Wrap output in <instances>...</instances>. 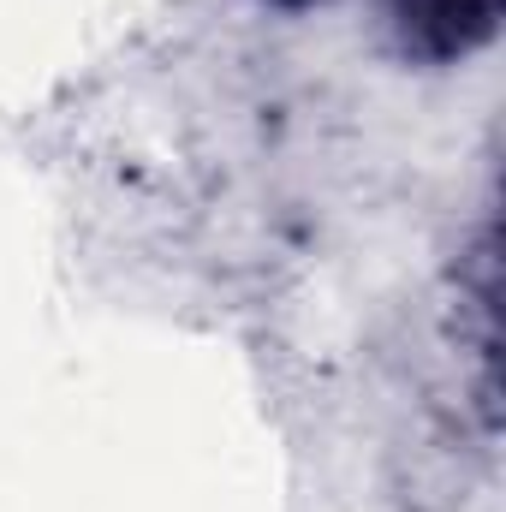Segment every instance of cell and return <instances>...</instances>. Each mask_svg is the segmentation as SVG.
<instances>
[{"label": "cell", "mask_w": 506, "mask_h": 512, "mask_svg": "<svg viewBox=\"0 0 506 512\" xmlns=\"http://www.w3.org/2000/svg\"><path fill=\"white\" fill-rule=\"evenodd\" d=\"M393 24L417 60H465L501 30V0H393Z\"/></svg>", "instance_id": "6da1fadb"}, {"label": "cell", "mask_w": 506, "mask_h": 512, "mask_svg": "<svg viewBox=\"0 0 506 512\" xmlns=\"http://www.w3.org/2000/svg\"><path fill=\"white\" fill-rule=\"evenodd\" d=\"M280 6H304V0H280Z\"/></svg>", "instance_id": "7a4b0ae2"}]
</instances>
